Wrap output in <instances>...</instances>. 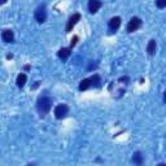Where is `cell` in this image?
Returning <instances> with one entry per match:
<instances>
[{
  "label": "cell",
  "mask_w": 166,
  "mask_h": 166,
  "mask_svg": "<svg viewBox=\"0 0 166 166\" xmlns=\"http://www.w3.org/2000/svg\"><path fill=\"white\" fill-rule=\"evenodd\" d=\"M51 107H52V100L47 96H43L38 100V104H37V108H38V112L40 113V116H46L47 113L51 110Z\"/></svg>",
  "instance_id": "1"
},
{
  "label": "cell",
  "mask_w": 166,
  "mask_h": 166,
  "mask_svg": "<svg viewBox=\"0 0 166 166\" xmlns=\"http://www.w3.org/2000/svg\"><path fill=\"white\" fill-rule=\"evenodd\" d=\"M142 26V20L139 17H133L127 25V33H134Z\"/></svg>",
  "instance_id": "2"
},
{
  "label": "cell",
  "mask_w": 166,
  "mask_h": 166,
  "mask_svg": "<svg viewBox=\"0 0 166 166\" xmlns=\"http://www.w3.org/2000/svg\"><path fill=\"white\" fill-rule=\"evenodd\" d=\"M68 112H69V107L66 104H60V105H57L55 109V117L57 119H61L68 114Z\"/></svg>",
  "instance_id": "3"
},
{
  "label": "cell",
  "mask_w": 166,
  "mask_h": 166,
  "mask_svg": "<svg viewBox=\"0 0 166 166\" xmlns=\"http://www.w3.org/2000/svg\"><path fill=\"white\" fill-rule=\"evenodd\" d=\"M47 18V11H46V5H40L37 8V11H35V20L42 23V22H44Z\"/></svg>",
  "instance_id": "4"
},
{
  "label": "cell",
  "mask_w": 166,
  "mask_h": 166,
  "mask_svg": "<svg viewBox=\"0 0 166 166\" xmlns=\"http://www.w3.org/2000/svg\"><path fill=\"white\" fill-rule=\"evenodd\" d=\"M121 26V18L119 17H113V18L109 20L108 28H109V33H116Z\"/></svg>",
  "instance_id": "5"
},
{
  "label": "cell",
  "mask_w": 166,
  "mask_h": 166,
  "mask_svg": "<svg viewBox=\"0 0 166 166\" xmlns=\"http://www.w3.org/2000/svg\"><path fill=\"white\" fill-rule=\"evenodd\" d=\"M81 20V14L79 13H75V14H73L70 18H69V21H68V26H66V31L69 33V31H72L73 30V28L77 25V22Z\"/></svg>",
  "instance_id": "6"
},
{
  "label": "cell",
  "mask_w": 166,
  "mask_h": 166,
  "mask_svg": "<svg viewBox=\"0 0 166 166\" xmlns=\"http://www.w3.org/2000/svg\"><path fill=\"white\" fill-rule=\"evenodd\" d=\"M2 39L5 42V43H12L13 39H14V34L12 30H4L2 33Z\"/></svg>",
  "instance_id": "7"
},
{
  "label": "cell",
  "mask_w": 166,
  "mask_h": 166,
  "mask_svg": "<svg viewBox=\"0 0 166 166\" xmlns=\"http://www.w3.org/2000/svg\"><path fill=\"white\" fill-rule=\"evenodd\" d=\"M101 7V2H99V0H91V2L88 3V11L91 13H96Z\"/></svg>",
  "instance_id": "8"
},
{
  "label": "cell",
  "mask_w": 166,
  "mask_h": 166,
  "mask_svg": "<svg viewBox=\"0 0 166 166\" xmlns=\"http://www.w3.org/2000/svg\"><path fill=\"white\" fill-rule=\"evenodd\" d=\"M57 56L63 60H66L69 56H70V48H61L58 52H57Z\"/></svg>",
  "instance_id": "9"
},
{
  "label": "cell",
  "mask_w": 166,
  "mask_h": 166,
  "mask_svg": "<svg viewBox=\"0 0 166 166\" xmlns=\"http://www.w3.org/2000/svg\"><path fill=\"white\" fill-rule=\"evenodd\" d=\"M133 161L136 166H142L143 163V154L140 152H135L134 156H133Z\"/></svg>",
  "instance_id": "10"
},
{
  "label": "cell",
  "mask_w": 166,
  "mask_h": 166,
  "mask_svg": "<svg viewBox=\"0 0 166 166\" xmlns=\"http://www.w3.org/2000/svg\"><path fill=\"white\" fill-rule=\"evenodd\" d=\"M156 48H157L156 40H154V39L149 40V43H148V47H147V52H148L149 55H154V53H156Z\"/></svg>",
  "instance_id": "11"
},
{
  "label": "cell",
  "mask_w": 166,
  "mask_h": 166,
  "mask_svg": "<svg viewBox=\"0 0 166 166\" xmlns=\"http://www.w3.org/2000/svg\"><path fill=\"white\" fill-rule=\"evenodd\" d=\"M26 74H23V73H21V74H18L17 75V81H16V83H17V86L20 87V88H22V87L25 86V83H26Z\"/></svg>",
  "instance_id": "12"
},
{
  "label": "cell",
  "mask_w": 166,
  "mask_h": 166,
  "mask_svg": "<svg viewBox=\"0 0 166 166\" xmlns=\"http://www.w3.org/2000/svg\"><path fill=\"white\" fill-rule=\"evenodd\" d=\"M91 86H92L91 79H83V81H81V83H79V90H81V91H86L87 88H90Z\"/></svg>",
  "instance_id": "13"
},
{
  "label": "cell",
  "mask_w": 166,
  "mask_h": 166,
  "mask_svg": "<svg viewBox=\"0 0 166 166\" xmlns=\"http://www.w3.org/2000/svg\"><path fill=\"white\" fill-rule=\"evenodd\" d=\"M91 79V83H92V86H96V87H100V77L99 75H93V77H91L90 78Z\"/></svg>",
  "instance_id": "14"
},
{
  "label": "cell",
  "mask_w": 166,
  "mask_h": 166,
  "mask_svg": "<svg viewBox=\"0 0 166 166\" xmlns=\"http://www.w3.org/2000/svg\"><path fill=\"white\" fill-rule=\"evenodd\" d=\"M156 5L158 8H165L166 7V0H158V2L156 3Z\"/></svg>",
  "instance_id": "15"
},
{
  "label": "cell",
  "mask_w": 166,
  "mask_h": 166,
  "mask_svg": "<svg viewBox=\"0 0 166 166\" xmlns=\"http://www.w3.org/2000/svg\"><path fill=\"white\" fill-rule=\"evenodd\" d=\"M77 42H78V37H74V38L72 39V43H70V47H74V46L77 44Z\"/></svg>",
  "instance_id": "16"
},
{
  "label": "cell",
  "mask_w": 166,
  "mask_h": 166,
  "mask_svg": "<svg viewBox=\"0 0 166 166\" xmlns=\"http://www.w3.org/2000/svg\"><path fill=\"white\" fill-rule=\"evenodd\" d=\"M163 101H165V103H166V91H165V92H163Z\"/></svg>",
  "instance_id": "17"
},
{
  "label": "cell",
  "mask_w": 166,
  "mask_h": 166,
  "mask_svg": "<svg viewBox=\"0 0 166 166\" xmlns=\"http://www.w3.org/2000/svg\"><path fill=\"white\" fill-rule=\"evenodd\" d=\"M157 166H166V163H158Z\"/></svg>",
  "instance_id": "18"
},
{
  "label": "cell",
  "mask_w": 166,
  "mask_h": 166,
  "mask_svg": "<svg viewBox=\"0 0 166 166\" xmlns=\"http://www.w3.org/2000/svg\"><path fill=\"white\" fill-rule=\"evenodd\" d=\"M28 166H34V165H28Z\"/></svg>",
  "instance_id": "19"
}]
</instances>
